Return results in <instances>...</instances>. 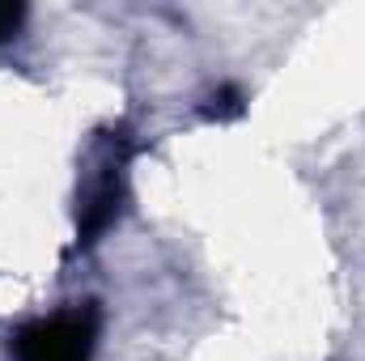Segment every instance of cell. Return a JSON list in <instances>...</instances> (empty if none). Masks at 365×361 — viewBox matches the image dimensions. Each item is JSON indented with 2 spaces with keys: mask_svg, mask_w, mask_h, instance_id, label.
Wrapping results in <instances>:
<instances>
[{
  "mask_svg": "<svg viewBox=\"0 0 365 361\" xmlns=\"http://www.w3.org/2000/svg\"><path fill=\"white\" fill-rule=\"evenodd\" d=\"M208 102H212V106H200L208 119H230V115H238V111H242V93L234 90V86H221Z\"/></svg>",
  "mask_w": 365,
  "mask_h": 361,
  "instance_id": "cell-3",
  "label": "cell"
},
{
  "mask_svg": "<svg viewBox=\"0 0 365 361\" xmlns=\"http://www.w3.org/2000/svg\"><path fill=\"white\" fill-rule=\"evenodd\" d=\"M98 336H102L98 302H73L56 315L17 327L9 340V361H93Z\"/></svg>",
  "mask_w": 365,
  "mask_h": 361,
  "instance_id": "cell-2",
  "label": "cell"
},
{
  "mask_svg": "<svg viewBox=\"0 0 365 361\" xmlns=\"http://www.w3.org/2000/svg\"><path fill=\"white\" fill-rule=\"evenodd\" d=\"M136 141L128 128H110L90 145L86 171H81V191H77V243L93 247L123 213L128 204V166H132Z\"/></svg>",
  "mask_w": 365,
  "mask_h": 361,
  "instance_id": "cell-1",
  "label": "cell"
},
{
  "mask_svg": "<svg viewBox=\"0 0 365 361\" xmlns=\"http://www.w3.org/2000/svg\"><path fill=\"white\" fill-rule=\"evenodd\" d=\"M26 21V9L21 4H0V43H9Z\"/></svg>",
  "mask_w": 365,
  "mask_h": 361,
  "instance_id": "cell-4",
  "label": "cell"
}]
</instances>
